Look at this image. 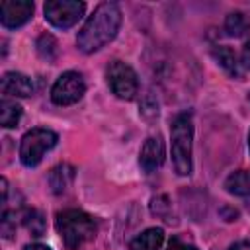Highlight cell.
<instances>
[{"label":"cell","instance_id":"d6986e66","mask_svg":"<svg viewBox=\"0 0 250 250\" xmlns=\"http://www.w3.org/2000/svg\"><path fill=\"white\" fill-rule=\"evenodd\" d=\"M12 217H14V213H10V211H6L2 215V234H4V238H12V234L16 232V221Z\"/></svg>","mask_w":250,"mask_h":250},{"label":"cell","instance_id":"5bb4252c","mask_svg":"<svg viewBox=\"0 0 250 250\" xmlns=\"http://www.w3.org/2000/svg\"><path fill=\"white\" fill-rule=\"evenodd\" d=\"M74 178V168L70 164H59L51 170L49 174V186L53 189V193H62L68 189V186L72 184Z\"/></svg>","mask_w":250,"mask_h":250},{"label":"cell","instance_id":"d4e9b609","mask_svg":"<svg viewBox=\"0 0 250 250\" xmlns=\"http://www.w3.org/2000/svg\"><path fill=\"white\" fill-rule=\"evenodd\" d=\"M248 150H250V133H248Z\"/></svg>","mask_w":250,"mask_h":250},{"label":"cell","instance_id":"ba28073f","mask_svg":"<svg viewBox=\"0 0 250 250\" xmlns=\"http://www.w3.org/2000/svg\"><path fill=\"white\" fill-rule=\"evenodd\" d=\"M33 14V2L29 0H2L0 2V21L6 29L21 27Z\"/></svg>","mask_w":250,"mask_h":250},{"label":"cell","instance_id":"7402d4cb","mask_svg":"<svg viewBox=\"0 0 250 250\" xmlns=\"http://www.w3.org/2000/svg\"><path fill=\"white\" fill-rule=\"evenodd\" d=\"M229 250H250V242L248 240H240V242H234Z\"/></svg>","mask_w":250,"mask_h":250},{"label":"cell","instance_id":"3957f363","mask_svg":"<svg viewBox=\"0 0 250 250\" xmlns=\"http://www.w3.org/2000/svg\"><path fill=\"white\" fill-rule=\"evenodd\" d=\"M172 162L180 176L191 174V152H193V121L189 113H180L172 121Z\"/></svg>","mask_w":250,"mask_h":250},{"label":"cell","instance_id":"30bf717a","mask_svg":"<svg viewBox=\"0 0 250 250\" xmlns=\"http://www.w3.org/2000/svg\"><path fill=\"white\" fill-rule=\"evenodd\" d=\"M2 94L4 96H14V98H27L33 94V82L29 76L21 72H6L2 76Z\"/></svg>","mask_w":250,"mask_h":250},{"label":"cell","instance_id":"2e32d148","mask_svg":"<svg viewBox=\"0 0 250 250\" xmlns=\"http://www.w3.org/2000/svg\"><path fill=\"white\" fill-rule=\"evenodd\" d=\"M250 29V20L242 12H230L225 20V31L230 37H242Z\"/></svg>","mask_w":250,"mask_h":250},{"label":"cell","instance_id":"cb8c5ba5","mask_svg":"<svg viewBox=\"0 0 250 250\" xmlns=\"http://www.w3.org/2000/svg\"><path fill=\"white\" fill-rule=\"evenodd\" d=\"M6 195H8V182L6 178H2V201H6Z\"/></svg>","mask_w":250,"mask_h":250},{"label":"cell","instance_id":"e0dca14e","mask_svg":"<svg viewBox=\"0 0 250 250\" xmlns=\"http://www.w3.org/2000/svg\"><path fill=\"white\" fill-rule=\"evenodd\" d=\"M35 49H37L39 57L45 59L47 62L55 61L57 55H59V45H57V41H55V37H53L51 33H43V35H39L37 41H35Z\"/></svg>","mask_w":250,"mask_h":250},{"label":"cell","instance_id":"ffe728a7","mask_svg":"<svg viewBox=\"0 0 250 250\" xmlns=\"http://www.w3.org/2000/svg\"><path fill=\"white\" fill-rule=\"evenodd\" d=\"M166 250H195L193 246H189V244H186V242H182L178 236H174V238H170V242H168V248Z\"/></svg>","mask_w":250,"mask_h":250},{"label":"cell","instance_id":"52a82bcc","mask_svg":"<svg viewBox=\"0 0 250 250\" xmlns=\"http://www.w3.org/2000/svg\"><path fill=\"white\" fill-rule=\"evenodd\" d=\"M84 92H86V82L82 74L68 70L55 80L51 88V100L57 105H72L84 96Z\"/></svg>","mask_w":250,"mask_h":250},{"label":"cell","instance_id":"6da1fadb","mask_svg":"<svg viewBox=\"0 0 250 250\" xmlns=\"http://www.w3.org/2000/svg\"><path fill=\"white\" fill-rule=\"evenodd\" d=\"M119 25H121L119 6L115 2H102L78 31L76 37L78 49L86 55L100 51L117 35Z\"/></svg>","mask_w":250,"mask_h":250},{"label":"cell","instance_id":"603a6c76","mask_svg":"<svg viewBox=\"0 0 250 250\" xmlns=\"http://www.w3.org/2000/svg\"><path fill=\"white\" fill-rule=\"evenodd\" d=\"M23 250H51V248H49V246H45V244L33 242V244H25V246H23Z\"/></svg>","mask_w":250,"mask_h":250},{"label":"cell","instance_id":"7a4b0ae2","mask_svg":"<svg viewBox=\"0 0 250 250\" xmlns=\"http://www.w3.org/2000/svg\"><path fill=\"white\" fill-rule=\"evenodd\" d=\"M55 225L66 250H80L96 236V221L80 209H66L59 213Z\"/></svg>","mask_w":250,"mask_h":250},{"label":"cell","instance_id":"9c48e42d","mask_svg":"<svg viewBox=\"0 0 250 250\" xmlns=\"http://www.w3.org/2000/svg\"><path fill=\"white\" fill-rule=\"evenodd\" d=\"M164 162V143L160 137H148L143 146H141V154H139V164L141 168L150 174L156 168H160Z\"/></svg>","mask_w":250,"mask_h":250},{"label":"cell","instance_id":"44dd1931","mask_svg":"<svg viewBox=\"0 0 250 250\" xmlns=\"http://www.w3.org/2000/svg\"><path fill=\"white\" fill-rule=\"evenodd\" d=\"M240 64L246 68V70H250V39L244 43V47H242V53H240Z\"/></svg>","mask_w":250,"mask_h":250},{"label":"cell","instance_id":"4fadbf2b","mask_svg":"<svg viewBox=\"0 0 250 250\" xmlns=\"http://www.w3.org/2000/svg\"><path fill=\"white\" fill-rule=\"evenodd\" d=\"M225 189L238 197H248L250 201V170H236L225 180ZM250 207V203H248Z\"/></svg>","mask_w":250,"mask_h":250},{"label":"cell","instance_id":"8fae6325","mask_svg":"<svg viewBox=\"0 0 250 250\" xmlns=\"http://www.w3.org/2000/svg\"><path fill=\"white\" fill-rule=\"evenodd\" d=\"M162 242H164V230L150 227L131 240L129 250H160Z\"/></svg>","mask_w":250,"mask_h":250},{"label":"cell","instance_id":"7c38bea8","mask_svg":"<svg viewBox=\"0 0 250 250\" xmlns=\"http://www.w3.org/2000/svg\"><path fill=\"white\" fill-rule=\"evenodd\" d=\"M213 57L223 66V70H227V74H230L232 78H242V64L238 62L236 53L230 47H227V45L217 47L213 51Z\"/></svg>","mask_w":250,"mask_h":250},{"label":"cell","instance_id":"ac0fdd59","mask_svg":"<svg viewBox=\"0 0 250 250\" xmlns=\"http://www.w3.org/2000/svg\"><path fill=\"white\" fill-rule=\"evenodd\" d=\"M23 225L25 229L33 234V236H43L45 234V219L39 211L35 209H27L23 213Z\"/></svg>","mask_w":250,"mask_h":250},{"label":"cell","instance_id":"277c9868","mask_svg":"<svg viewBox=\"0 0 250 250\" xmlns=\"http://www.w3.org/2000/svg\"><path fill=\"white\" fill-rule=\"evenodd\" d=\"M57 133L51 129H43V127H35L31 131H27L21 137L20 143V160L23 166L33 168L41 162V158L45 156V152H49L55 145H57Z\"/></svg>","mask_w":250,"mask_h":250},{"label":"cell","instance_id":"9a60e30c","mask_svg":"<svg viewBox=\"0 0 250 250\" xmlns=\"http://www.w3.org/2000/svg\"><path fill=\"white\" fill-rule=\"evenodd\" d=\"M21 117V107L16 100H8L4 98L0 102V123L4 129H10V127H16L18 121Z\"/></svg>","mask_w":250,"mask_h":250},{"label":"cell","instance_id":"5b68a950","mask_svg":"<svg viewBox=\"0 0 250 250\" xmlns=\"http://www.w3.org/2000/svg\"><path fill=\"white\" fill-rule=\"evenodd\" d=\"M84 10H86V4L76 0H49L43 6L45 20L57 29L72 27L84 16Z\"/></svg>","mask_w":250,"mask_h":250},{"label":"cell","instance_id":"8992f818","mask_svg":"<svg viewBox=\"0 0 250 250\" xmlns=\"http://www.w3.org/2000/svg\"><path fill=\"white\" fill-rule=\"evenodd\" d=\"M105 76H107V84H109L111 92L117 98H121V100H133L135 98V94L139 90V80H137L135 70L127 62H123V61L109 62Z\"/></svg>","mask_w":250,"mask_h":250}]
</instances>
